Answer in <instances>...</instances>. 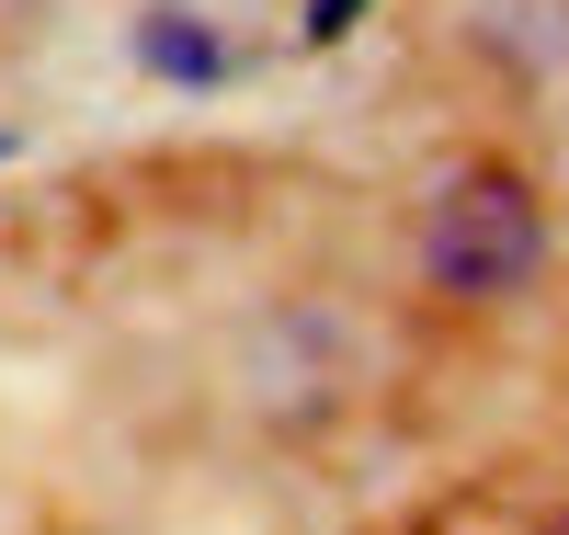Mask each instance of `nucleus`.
Instances as JSON below:
<instances>
[{
    "mask_svg": "<svg viewBox=\"0 0 569 535\" xmlns=\"http://www.w3.org/2000/svg\"><path fill=\"white\" fill-rule=\"evenodd\" d=\"M137 69H160V80H182V91H217V80H228V34H217L206 12H182V0H160V12L137 23Z\"/></svg>",
    "mask_w": 569,
    "mask_h": 535,
    "instance_id": "f03ea898",
    "label": "nucleus"
},
{
    "mask_svg": "<svg viewBox=\"0 0 569 535\" xmlns=\"http://www.w3.org/2000/svg\"><path fill=\"white\" fill-rule=\"evenodd\" d=\"M547 262V206L525 171H456L433 194V217H421V274L445 285V297H525Z\"/></svg>",
    "mask_w": 569,
    "mask_h": 535,
    "instance_id": "f257e3e1",
    "label": "nucleus"
},
{
    "mask_svg": "<svg viewBox=\"0 0 569 535\" xmlns=\"http://www.w3.org/2000/svg\"><path fill=\"white\" fill-rule=\"evenodd\" d=\"M0 160H12V137H0Z\"/></svg>",
    "mask_w": 569,
    "mask_h": 535,
    "instance_id": "20e7f679",
    "label": "nucleus"
},
{
    "mask_svg": "<svg viewBox=\"0 0 569 535\" xmlns=\"http://www.w3.org/2000/svg\"><path fill=\"white\" fill-rule=\"evenodd\" d=\"M353 12H365V0H308V34L330 46V34H353Z\"/></svg>",
    "mask_w": 569,
    "mask_h": 535,
    "instance_id": "7ed1b4c3",
    "label": "nucleus"
}]
</instances>
